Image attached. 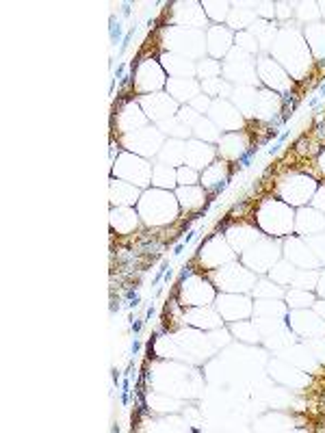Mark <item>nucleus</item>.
I'll list each match as a JSON object with an SVG mask.
<instances>
[{
    "label": "nucleus",
    "mask_w": 325,
    "mask_h": 433,
    "mask_svg": "<svg viewBox=\"0 0 325 433\" xmlns=\"http://www.w3.org/2000/svg\"><path fill=\"white\" fill-rule=\"evenodd\" d=\"M195 178H197V175H195V171H193V169H187V167H182L180 171H178V180H180L182 184H187V186H191V184L195 182Z\"/></svg>",
    "instance_id": "obj_2"
},
{
    "label": "nucleus",
    "mask_w": 325,
    "mask_h": 433,
    "mask_svg": "<svg viewBox=\"0 0 325 433\" xmlns=\"http://www.w3.org/2000/svg\"><path fill=\"white\" fill-rule=\"evenodd\" d=\"M154 173H156V178H154L156 184H162V186H171L173 184V171H171V169L156 167Z\"/></svg>",
    "instance_id": "obj_1"
},
{
    "label": "nucleus",
    "mask_w": 325,
    "mask_h": 433,
    "mask_svg": "<svg viewBox=\"0 0 325 433\" xmlns=\"http://www.w3.org/2000/svg\"><path fill=\"white\" fill-rule=\"evenodd\" d=\"M321 167H323V171H325V152L321 154Z\"/></svg>",
    "instance_id": "obj_3"
}]
</instances>
